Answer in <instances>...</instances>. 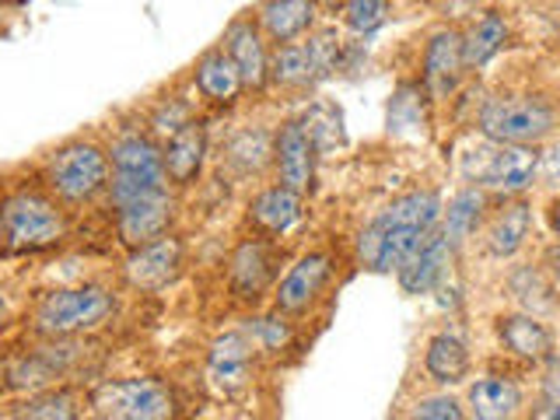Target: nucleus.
<instances>
[{
  "mask_svg": "<svg viewBox=\"0 0 560 420\" xmlns=\"http://www.w3.org/2000/svg\"><path fill=\"white\" fill-rule=\"evenodd\" d=\"M466 67L463 57V35L455 28H442L431 35V43L424 49V81L434 88V95H445L455 88Z\"/></svg>",
  "mask_w": 560,
  "mask_h": 420,
  "instance_id": "a211bd4d",
  "label": "nucleus"
},
{
  "mask_svg": "<svg viewBox=\"0 0 560 420\" xmlns=\"http://www.w3.org/2000/svg\"><path fill=\"white\" fill-rule=\"evenodd\" d=\"M249 221L270 235H288L302 221V192H294L288 186H270L256 192L249 203Z\"/></svg>",
  "mask_w": 560,
  "mask_h": 420,
  "instance_id": "aec40b11",
  "label": "nucleus"
},
{
  "mask_svg": "<svg viewBox=\"0 0 560 420\" xmlns=\"http://www.w3.org/2000/svg\"><path fill=\"white\" fill-rule=\"evenodd\" d=\"M329 273H332V259L326 253H308V256H302L284 273V280L277 284V294H273L277 298V308L288 312V315L305 312L315 302V298L323 294Z\"/></svg>",
  "mask_w": 560,
  "mask_h": 420,
  "instance_id": "ddd939ff",
  "label": "nucleus"
},
{
  "mask_svg": "<svg viewBox=\"0 0 560 420\" xmlns=\"http://www.w3.org/2000/svg\"><path fill=\"white\" fill-rule=\"evenodd\" d=\"M483 210H487V200L480 189H463L448 200V210H442V218H445L442 232L452 242V249H459V245L477 232Z\"/></svg>",
  "mask_w": 560,
  "mask_h": 420,
  "instance_id": "cd10ccee",
  "label": "nucleus"
},
{
  "mask_svg": "<svg viewBox=\"0 0 560 420\" xmlns=\"http://www.w3.org/2000/svg\"><path fill=\"white\" fill-rule=\"evenodd\" d=\"M0 235L14 253L52 249L67 235L63 210L43 192H14L0 203Z\"/></svg>",
  "mask_w": 560,
  "mask_h": 420,
  "instance_id": "7ed1b4c3",
  "label": "nucleus"
},
{
  "mask_svg": "<svg viewBox=\"0 0 560 420\" xmlns=\"http://www.w3.org/2000/svg\"><path fill=\"white\" fill-rule=\"evenodd\" d=\"M92 410L113 420H165L175 413V399L154 378H113L92 393Z\"/></svg>",
  "mask_w": 560,
  "mask_h": 420,
  "instance_id": "0eeeda50",
  "label": "nucleus"
},
{
  "mask_svg": "<svg viewBox=\"0 0 560 420\" xmlns=\"http://www.w3.org/2000/svg\"><path fill=\"white\" fill-rule=\"evenodd\" d=\"M385 0H347V28L358 32V35H368L385 25Z\"/></svg>",
  "mask_w": 560,
  "mask_h": 420,
  "instance_id": "72a5a7b5",
  "label": "nucleus"
},
{
  "mask_svg": "<svg viewBox=\"0 0 560 420\" xmlns=\"http://www.w3.org/2000/svg\"><path fill=\"white\" fill-rule=\"evenodd\" d=\"M504 39H508V25L498 11H487L472 32L463 39V57H466V67H487L490 60L498 57L504 49Z\"/></svg>",
  "mask_w": 560,
  "mask_h": 420,
  "instance_id": "c85d7f7f",
  "label": "nucleus"
},
{
  "mask_svg": "<svg viewBox=\"0 0 560 420\" xmlns=\"http://www.w3.org/2000/svg\"><path fill=\"white\" fill-rule=\"evenodd\" d=\"M165 172H168V183L175 186H189L197 183V175L203 168V158H207V133L200 122H186L183 130H175L165 144Z\"/></svg>",
  "mask_w": 560,
  "mask_h": 420,
  "instance_id": "6ab92c4d",
  "label": "nucleus"
},
{
  "mask_svg": "<svg viewBox=\"0 0 560 420\" xmlns=\"http://www.w3.org/2000/svg\"><path fill=\"white\" fill-rule=\"evenodd\" d=\"M8 319V298H4V291H0V323Z\"/></svg>",
  "mask_w": 560,
  "mask_h": 420,
  "instance_id": "a19ab883",
  "label": "nucleus"
},
{
  "mask_svg": "<svg viewBox=\"0 0 560 420\" xmlns=\"http://www.w3.org/2000/svg\"><path fill=\"white\" fill-rule=\"evenodd\" d=\"M253 340L249 332H224L210 347V382L218 385L224 396L238 393L249 382V361H253Z\"/></svg>",
  "mask_w": 560,
  "mask_h": 420,
  "instance_id": "2eb2a0df",
  "label": "nucleus"
},
{
  "mask_svg": "<svg viewBox=\"0 0 560 420\" xmlns=\"http://www.w3.org/2000/svg\"><path fill=\"white\" fill-rule=\"evenodd\" d=\"M183 267V245L172 235H158L154 242L137 245L133 256L127 259V277L140 291H162L179 277Z\"/></svg>",
  "mask_w": 560,
  "mask_h": 420,
  "instance_id": "9d476101",
  "label": "nucleus"
},
{
  "mask_svg": "<svg viewBox=\"0 0 560 420\" xmlns=\"http://www.w3.org/2000/svg\"><path fill=\"white\" fill-rule=\"evenodd\" d=\"M550 270H553V280H557V288H560V245L550 253Z\"/></svg>",
  "mask_w": 560,
  "mask_h": 420,
  "instance_id": "ea45409f",
  "label": "nucleus"
},
{
  "mask_svg": "<svg viewBox=\"0 0 560 420\" xmlns=\"http://www.w3.org/2000/svg\"><path fill=\"white\" fill-rule=\"evenodd\" d=\"M498 337L512 354L525 361H550L553 358V332L547 323H539L533 312H515V315H501L498 319Z\"/></svg>",
  "mask_w": 560,
  "mask_h": 420,
  "instance_id": "f3484780",
  "label": "nucleus"
},
{
  "mask_svg": "<svg viewBox=\"0 0 560 420\" xmlns=\"http://www.w3.org/2000/svg\"><path fill=\"white\" fill-rule=\"evenodd\" d=\"M315 22V0H262L259 8V28L280 43H294L305 35Z\"/></svg>",
  "mask_w": 560,
  "mask_h": 420,
  "instance_id": "412c9836",
  "label": "nucleus"
},
{
  "mask_svg": "<svg viewBox=\"0 0 560 420\" xmlns=\"http://www.w3.org/2000/svg\"><path fill=\"white\" fill-rule=\"evenodd\" d=\"M270 81L280 88H308L319 81L308 43H280L270 57Z\"/></svg>",
  "mask_w": 560,
  "mask_h": 420,
  "instance_id": "a878e982",
  "label": "nucleus"
},
{
  "mask_svg": "<svg viewBox=\"0 0 560 420\" xmlns=\"http://www.w3.org/2000/svg\"><path fill=\"white\" fill-rule=\"evenodd\" d=\"M113 312H116L113 294L95 284L60 288L46 294L43 305L35 308V329L49 332V337H74V332L105 326Z\"/></svg>",
  "mask_w": 560,
  "mask_h": 420,
  "instance_id": "39448f33",
  "label": "nucleus"
},
{
  "mask_svg": "<svg viewBox=\"0 0 560 420\" xmlns=\"http://www.w3.org/2000/svg\"><path fill=\"white\" fill-rule=\"evenodd\" d=\"M539 175V154L533 144H498L487 151H472L466 158V179L483 183L498 192H525Z\"/></svg>",
  "mask_w": 560,
  "mask_h": 420,
  "instance_id": "6e6552de",
  "label": "nucleus"
},
{
  "mask_svg": "<svg viewBox=\"0 0 560 420\" xmlns=\"http://www.w3.org/2000/svg\"><path fill=\"white\" fill-rule=\"evenodd\" d=\"M539 165H542V175H547V183L560 186V144H553L547 154H542Z\"/></svg>",
  "mask_w": 560,
  "mask_h": 420,
  "instance_id": "e433bc0d",
  "label": "nucleus"
},
{
  "mask_svg": "<svg viewBox=\"0 0 560 420\" xmlns=\"http://www.w3.org/2000/svg\"><path fill=\"white\" fill-rule=\"evenodd\" d=\"M113 175L109 179H127V183H144V186H168L165 172V154L144 133H119L109 148Z\"/></svg>",
  "mask_w": 560,
  "mask_h": 420,
  "instance_id": "1a4fd4ad",
  "label": "nucleus"
},
{
  "mask_svg": "<svg viewBox=\"0 0 560 420\" xmlns=\"http://www.w3.org/2000/svg\"><path fill=\"white\" fill-rule=\"evenodd\" d=\"M109 197L116 207V228L127 245H144L168 232L172 192L168 186H144L127 179H109Z\"/></svg>",
  "mask_w": 560,
  "mask_h": 420,
  "instance_id": "20e7f679",
  "label": "nucleus"
},
{
  "mask_svg": "<svg viewBox=\"0 0 560 420\" xmlns=\"http://www.w3.org/2000/svg\"><path fill=\"white\" fill-rule=\"evenodd\" d=\"M154 130L158 133H175V130H183L186 122H189V105H183V102H175V98H168V102H162L158 105V113H154Z\"/></svg>",
  "mask_w": 560,
  "mask_h": 420,
  "instance_id": "c9c22d12",
  "label": "nucleus"
},
{
  "mask_svg": "<svg viewBox=\"0 0 560 420\" xmlns=\"http://www.w3.org/2000/svg\"><path fill=\"white\" fill-rule=\"evenodd\" d=\"M542 396H547V402H560V361H553L542 375Z\"/></svg>",
  "mask_w": 560,
  "mask_h": 420,
  "instance_id": "4c0bfd02",
  "label": "nucleus"
},
{
  "mask_svg": "<svg viewBox=\"0 0 560 420\" xmlns=\"http://www.w3.org/2000/svg\"><path fill=\"white\" fill-rule=\"evenodd\" d=\"M224 49L228 57L235 60L238 74H242V84L249 88V92H259V88H267L270 81V52H267V43H262V32L253 25V22H235L232 28L224 32Z\"/></svg>",
  "mask_w": 560,
  "mask_h": 420,
  "instance_id": "4468645a",
  "label": "nucleus"
},
{
  "mask_svg": "<svg viewBox=\"0 0 560 420\" xmlns=\"http://www.w3.org/2000/svg\"><path fill=\"white\" fill-rule=\"evenodd\" d=\"M270 280H273L270 249L256 238H245L232 256V267H228V284H232L235 298L256 302V298L270 288Z\"/></svg>",
  "mask_w": 560,
  "mask_h": 420,
  "instance_id": "dca6fc26",
  "label": "nucleus"
},
{
  "mask_svg": "<svg viewBox=\"0 0 560 420\" xmlns=\"http://www.w3.org/2000/svg\"><path fill=\"white\" fill-rule=\"evenodd\" d=\"M424 368L438 385H459L469 375V350L459 337L438 332V337L428 343Z\"/></svg>",
  "mask_w": 560,
  "mask_h": 420,
  "instance_id": "393cba45",
  "label": "nucleus"
},
{
  "mask_svg": "<svg viewBox=\"0 0 560 420\" xmlns=\"http://www.w3.org/2000/svg\"><path fill=\"white\" fill-rule=\"evenodd\" d=\"M273 162H277L280 186H288L305 197L312 189V175H315V148L302 127V119L280 127V133L273 137Z\"/></svg>",
  "mask_w": 560,
  "mask_h": 420,
  "instance_id": "f8f14e48",
  "label": "nucleus"
},
{
  "mask_svg": "<svg viewBox=\"0 0 560 420\" xmlns=\"http://www.w3.org/2000/svg\"><path fill=\"white\" fill-rule=\"evenodd\" d=\"M550 224H553V232L560 235V197L550 203Z\"/></svg>",
  "mask_w": 560,
  "mask_h": 420,
  "instance_id": "58836bf2",
  "label": "nucleus"
},
{
  "mask_svg": "<svg viewBox=\"0 0 560 420\" xmlns=\"http://www.w3.org/2000/svg\"><path fill=\"white\" fill-rule=\"evenodd\" d=\"M529 232H533V207L522 200L508 203L487 228V253L498 259L515 256L525 245V238H529Z\"/></svg>",
  "mask_w": 560,
  "mask_h": 420,
  "instance_id": "5701e85b",
  "label": "nucleus"
},
{
  "mask_svg": "<svg viewBox=\"0 0 560 420\" xmlns=\"http://www.w3.org/2000/svg\"><path fill=\"white\" fill-rule=\"evenodd\" d=\"M245 332H249V340L262 350H284L291 343V323L280 315H256V319H245Z\"/></svg>",
  "mask_w": 560,
  "mask_h": 420,
  "instance_id": "2f4dec72",
  "label": "nucleus"
},
{
  "mask_svg": "<svg viewBox=\"0 0 560 420\" xmlns=\"http://www.w3.org/2000/svg\"><path fill=\"white\" fill-rule=\"evenodd\" d=\"M512 294L518 298V302L529 308L533 315L536 312H550L557 302H553V288L547 284V277H542L539 270H518L515 277H512Z\"/></svg>",
  "mask_w": 560,
  "mask_h": 420,
  "instance_id": "7c9ffc66",
  "label": "nucleus"
},
{
  "mask_svg": "<svg viewBox=\"0 0 560 420\" xmlns=\"http://www.w3.org/2000/svg\"><path fill=\"white\" fill-rule=\"evenodd\" d=\"M452 253L455 249L445 238V232L442 228H434V232L410 253V259L396 270L399 288L407 294H431L445 280V273L452 267Z\"/></svg>",
  "mask_w": 560,
  "mask_h": 420,
  "instance_id": "9b49d317",
  "label": "nucleus"
},
{
  "mask_svg": "<svg viewBox=\"0 0 560 420\" xmlns=\"http://www.w3.org/2000/svg\"><path fill=\"white\" fill-rule=\"evenodd\" d=\"M410 417H417V420H463V407H459V399H452V396H431V399H420Z\"/></svg>",
  "mask_w": 560,
  "mask_h": 420,
  "instance_id": "f704fd0d",
  "label": "nucleus"
},
{
  "mask_svg": "<svg viewBox=\"0 0 560 420\" xmlns=\"http://www.w3.org/2000/svg\"><path fill=\"white\" fill-rule=\"evenodd\" d=\"M270 158H273V140H270L267 130H259V127L238 130L232 140H228V148H224V162L232 165L238 175L262 172V165H267Z\"/></svg>",
  "mask_w": 560,
  "mask_h": 420,
  "instance_id": "bb28decb",
  "label": "nucleus"
},
{
  "mask_svg": "<svg viewBox=\"0 0 560 420\" xmlns=\"http://www.w3.org/2000/svg\"><path fill=\"white\" fill-rule=\"evenodd\" d=\"M113 162L109 151H102L92 140H70L49 154L46 183L63 203H88L102 189H109Z\"/></svg>",
  "mask_w": 560,
  "mask_h": 420,
  "instance_id": "f03ea898",
  "label": "nucleus"
},
{
  "mask_svg": "<svg viewBox=\"0 0 560 420\" xmlns=\"http://www.w3.org/2000/svg\"><path fill=\"white\" fill-rule=\"evenodd\" d=\"M442 210V197L434 189H413L407 197L393 200L358 235V259L375 273L399 270L417 245L438 228Z\"/></svg>",
  "mask_w": 560,
  "mask_h": 420,
  "instance_id": "f257e3e1",
  "label": "nucleus"
},
{
  "mask_svg": "<svg viewBox=\"0 0 560 420\" xmlns=\"http://www.w3.org/2000/svg\"><path fill=\"white\" fill-rule=\"evenodd\" d=\"M469 407L480 420H504V417H515L522 407V389L515 382L508 378H480L469 385Z\"/></svg>",
  "mask_w": 560,
  "mask_h": 420,
  "instance_id": "b1692460",
  "label": "nucleus"
},
{
  "mask_svg": "<svg viewBox=\"0 0 560 420\" xmlns=\"http://www.w3.org/2000/svg\"><path fill=\"white\" fill-rule=\"evenodd\" d=\"M197 88H200V95L210 98V102H235L242 95V74H238V67L235 60L228 57V49H210L200 57L197 63Z\"/></svg>",
  "mask_w": 560,
  "mask_h": 420,
  "instance_id": "4be33fe9",
  "label": "nucleus"
},
{
  "mask_svg": "<svg viewBox=\"0 0 560 420\" xmlns=\"http://www.w3.org/2000/svg\"><path fill=\"white\" fill-rule=\"evenodd\" d=\"M302 127H305V133L312 140L315 154H319V151L326 154V151L343 148V116H340V109H332V105L315 102L312 109L305 113Z\"/></svg>",
  "mask_w": 560,
  "mask_h": 420,
  "instance_id": "c756f323",
  "label": "nucleus"
},
{
  "mask_svg": "<svg viewBox=\"0 0 560 420\" xmlns=\"http://www.w3.org/2000/svg\"><path fill=\"white\" fill-rule=\"evenodd\" d=\"M14 417H32V420H70L78 417V399L70 393H43L32 396Z\"/></svg>",
  "mask_w": 560,
  "mask_h": 420,
  "instance_id": "473e14b6",
  "label": "nucleus"
},
{
  "mask_svg": "<svg viewBox=\"0 0 560 420\" xmlns=\"http://www.w3.org/2000/svg\"><path fill=\"white\" fill-rule=\"evenodd\" d=\"M557 130V109L542 98L508 95L483 105L480 133L494 144H539Z\"/></svg>",
  "mask_w": 560,
  "mask_h": 420,
  "instance_id": "423d86ee",
  "label": "nucleus"
}]
</instances>
